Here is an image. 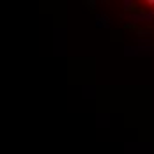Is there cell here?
<instances>
[{"label": "cell", "instance_id": "6da1fadb", "mask_svg": "<svg viewBox=\"0 0 154 154\" xmlns=\"http://www.w3.org/2000/svg\"><path fill=\"white\" fill-rule=\"evenodd\" d=\"M129 21L133 23H140V21H152L154 20V13L149 11V13H137V14H129L128 16Z\"/></svg>", "mask_w": 154, "mask_h": 154}, {"label": "cell", "instance_id": "7a4b0ae2", "mask_svg": "<svg viewBox=\"0 0 154 154\" xmlns=\"http://www.w3.org/2000/svg\"><path fill=\"white\" fill-rule=\"evenodd\" d=\"M124 9L126 11H131V9H135V2H131V0H124Z\"/></svg>", "mask_w": 154, "mask_h": 154}, {"label": "cell", "instance_id": "3957f363", "mask_svg": "<svg viewBox=\"0 0 154 154\" xmlns=\"http://www.w3.org/2000/svg\"><path fill=\"white\" fill-rule=\"evenodd\" d=\"M147 5H154V0H147Z\"/></svg>", "mask_w": 154, "mask_h": 154}]
</instances>
